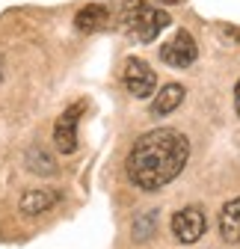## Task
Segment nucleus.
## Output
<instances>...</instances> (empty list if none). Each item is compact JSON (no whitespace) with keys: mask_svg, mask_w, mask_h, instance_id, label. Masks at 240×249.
Listing matches in <instances>:
<instances>
[{"mask_svg":"<svg viewBox=\"0 0 240 249\" xmlns=\"http://www.w3.org/2000/svg\"><path fill=\"white\" fill-rule=\"evenodd\" d=\"M107 21H110V9L104 3H89L74 15V27L80 33H95V30L107 27Z\"/></svg>","mask_w":240,"mask_h":249,"instance_id":"obj_10","label":"nucleus"},{"mask_svg":"<svg viewBox=\"0 0 240 249\" xmlns=\"http://www.w3.org/2000/svg\"><path fill=\"white\" fill-rule=\"evenodd\" d=\"M196 56H199V45H196V39L187 33V30H178V33L160 48V59L166 62V66H172V69L193 66Z\"/></svg>","mask_w":240,"mask_h":249,"instance_id":"obj_5","label":"nucleus"},{"mask_svg":"<svg viewBox=\"0 0 240 249\" xmlns=\"http://www.w3.org/2000/svg\"><path fill=\"white\" fill-rule=\"evenodd\" d=\"M59 199H63V193H59V190H27L21 196L18 208H21L24 216H39V213L51 211Z\"/></svg>","mask_w":240,"mask_h":249,"instance_id":"obj_7","label":"nucleus"},{"mask_svg":"<svg viewBox=\"0 0 240 249\" xmlns=\"http://www.w3.org/2000/svg\"><path fill=\"white\" fill-rule=\"evenodd\" d=\"M220 237L225 243H240V196L225 202L220 211Z\"/></svg>","mask_w":240,"mask_h":249,"instance_id":"obj_9","label":"nucleus"},{"mask_svg":"<svg viewBox=\"0 0 240 249\" xmlns=\"http://www.w3.org/2000/svg\"><path fill=\"white\" fill-rule=\"evenodd\" d=\"M184 95H187V89H184L181 83H166V86H160V89H157V98L152 101V116H154V119L169 116L172 110L181 107Z\"/></svg>","mask_w":240,"mask_h":249,"instance_id":"obj_8","label":"nucleus"},{"mask_svg":"<svg viewBox=\"0 0 240 249\" xmlns=\"http://www.w3.org/2000/svg\"><path fill=\"white\" fill-rule=\"evenodd\" d=\"M80 113H83V104H71L63 116L56 119V124H53V145H56V151H63V154H74L77 151V122H80Z\"/></svg>","mask_w":240,"mask_h":249,"instance_id":"obj_6","label":"nucleus"},{"mask_svg":"<svg viewBox=\"0 0 240 249\" xmlns=\"http://www.w3.org/2000/svg\"><path fill=\"white\" fill-rule=\"evenodd\" d=\"M187 158H190V142L181 131L154 128L134 140L125 169L134 187L154 193L181 175V169L187 166Z\"/></svg>","mask_w":240,"mask_h":249,"instance_id":"obj_1","label":"nucleus"},{"mask_svg":"<svg viewBox=\"0 0 240 249\" xmlns=\"http://www.w3.org/2000/svg\"><path fill=\"white\" fill-rule=\"evenodd\" d=\"M119 21H122V27L131 30L139 42H152V39H157L160 30L169 27V12L145 3V0H122Z\"/></svg>","mask_w":240,"mask_h":249,"instance_id":"obj_2","label":"nucleus"},{"mask_svg":"<svg viewBox=\"0 0 240 249\" xmlns=\"http://www.w3.org/2000/svg\"><path fill=\"white\" fill-rule=\"evenodd\" d=\"M154 226H157V211H148V213L139 216V223L134 226V234L137 237H148V234L154 231Z\"/></svg>","mask_w":240,"mask_h":249,"instance_id":"obj_12","label":"nucleus"},{"mask_svg":"<svg viewBox=\"0 0 240 249\" xmlns=\"http://www.w3.org/2000/svg\"><path fill=\"white\" fill-rule=\"evenodd\" d=\"M157 3H163V6H178V3H184V0H157Z\"/></svg>","mask_w":240,"mask_h":249,"instance_id":"obj_13","label":"nucleus"},{"mask_svg":"<svg viewBox=\"0 0 240 249\" xmlns=\"http://www.w3.org/2000/svg\"><path fill=\"white\" fill-rule=\"evenodd\" d=\"M122 83L128 89V95H134V98H152L154 95V86H157V77H154V69L148 66L145 59L131 56V59H125Z\"/></svg>","mask_w":240,"mask_h":249,"instance_id":"obj_3","label":"nucleus"},{"mask_svg":"<svg viewBox=\"0 0 240 249\" xmlns=\"http://www.w3.org/2000/svg\"><path fill=\"white\" fill-rule=\"evenodd\" d=\"M234 98H237V113H240V80H237V86H234Z\"/></svg>","mask_w":240,"mask_h":249,"instance_id":"obj_14","label":"nucleus"},{"mask_svg":"<svg viewBox=\"0 0 240 249\" xmlns=\"http://www.w3.org/2000/svg\"><path fill=\"white\" fill-rule=\"evenodd\" d=\"M207 229V216L199 205H190V208H181L175 216H172V234L178 243H184V246H193L196 240H202Z\"/></svg>","mask_w":240,"mask_h":249,"instance_id":"obj_4","label":"nucleus"},{"mask_svg":"<svg viewBox=\"0 0 240 249\" xmlns=\"http://www.w3.org/2000/svg\"><path fill=\"white\" fill-rule=\"evenodd\" d=\"M27 169L36 172V175H53L56 172V160H53V154L45 145H33L27 151Z\"/></svg>","mask_w":240,"mask_h":249,"instance_id":"obj_11","label":"nucleus"}]
</instances>
